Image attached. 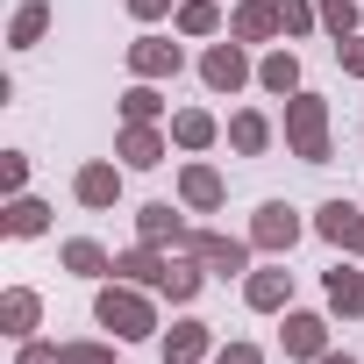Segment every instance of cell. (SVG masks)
Wrapping results in <instances>:
<instances>
[{"label": "cell", "mask_w": 364, "mask_h": 364, "mask_svg": "<svg viewBox=\"0 0 364 364\" xmlns=\"http://www.w3.org/2000/svg\"><path fill=\"white\" fill-rule=\"evenodd\" d=\"M164 264H171V257H164L157 243H136V250H122V257H114V272H122V279H143V286H157V279H164Z\"/></svg>", "instance_id": "603a6c76"}, {"label": "cell", "mask_w": 364, "mask_h": 364, "mask_svg": "<svg viewBox=\"0 0 364 364\" xmlns=\"http://www.w3.org/2000/svg\"><path fill=\"white\" fill-rule=\"evenodd\" d=\"M178 250H193L215 279H236V272H250V250H257V243H236V236H222V229H186Z\"/></svg>", "instance_id": "3957f363"}, {"label": "cell", "mask_w": 364, "mask_h": 364, "mask_svg": "<svg viewBox=\"0 0 364 364\" xmlns=\"http://www.w3.org/2000/svg\"><path fill=\"white\" fill-rule=\"evenodd\" d=\"M171 22H178V36H215L222 29V8H215V0H178Z\"/></svg>", "instance_id": "cb8c5ba5"}, {"label": "cell", "mask_w": 364, "mask_h": 364, "mask_svg": "<svg viewBox=\"0 0 364 364\" xmlns=\"http://www.w3.org/2000/svg\"><path fill=\"white\" fill-rule=\"evenodd\" d=\"M72 193H79V208H114V200H122V171H114L107 157H93V164H79Z\"/></svg>", "instance_id": "9c48e42d"}, {"label": "cell", "mask_w": 364, "mask_h": 364, "mask_svg": "<svg viewBox=\"0 0 364 364\" xmlns=\"http://www.w3.org/2000/svg\"><path fill=\"white\" fill-rule=\"evenodd\" d=\"M171 143H178V150H208V143H215V114H208V107H178V114H171Z\"/></svg>", "instance_id": "d6986e66"}, {"label": "cell", "mask_w": 364, "mask_h": 364, "mask_svg": "<svg viewBox=\"0 0 364 364\" xmlns=\"http://www.w3.org/2000/svg\"><path fill=\"white\" fill-rule=\"evenodd\" d=\"M122 114H129V122H157V114H164V93H157L150 79H136V86L122 93Z\"/></svg>", "instance_id": "484cf974"}, {"label": "cell", "mask_w": 364, "mask_h": 364, "mask_svg": "<svg viewBox=\"0 0 364 364\" xmlns=\"http://www.w3.org/2000/svg\"><path fill=\"white\" fill-rule=\"evenodd\" d=\"M314 8H321V29H328L336 43L357 36V0H314Z\"/></svg>", "instance_id": "83f0119b"}, {"label": "cell", "mask_w": 364, "mask_h": 364, "mask_svg": "<svg viewBox=\"0 0 364 364\" xmlns=\"http://www.w3.org/2000/svg\"><path fill=\"white\" fill-rule=\"evenodd\" d=\"M314 22H321V8H314V0H279V29H286V36H307Z\"/></svg>", "instance_id": "f1b7e54d"}, {"label": "cell", "mask_w": 364, "mask_h": 364, "mask_svg": "<svg viewBox=\"0 0 364 364\" xmlns=\"http://www.w3.org/2000/svg\"><path fill=\"white\" fill-rule=\"evenodd\" d=\"M250 243H257V250H272V257H286V250L300 243V215H293L286 200H264V208H257V222H250Z\"/></svg>", "instance_id": "5b68a950"}, {"label": "cell", "mask_w": 364, "mask_h": 364, "mask_svg": "<svg viewBox=\"0 0 364 364\" xmlns=\"http://www.w3.org/2000/svg\"><path fill=\"white\" fill-rule=\"evenodd\" d=\"M279 336H286V357H321L328 350V321L321 314H286Z\"/></svg>", "instance_id": "4fadbf2b"}, {"label": "cell", "mask_w": 364, "mask_h": 364, "mask_svg": "<svg viewBox=\"0 0 364 364\" xmlns=\"http://www.w3.org/2000/svg\"><path fill=\"white\" fill-rule=\"evenodd\" d=\"M200 286H208V264H200L193 250H186V257H171V264H164V279H157V293H171L178 307H186V300H193Z\"/></svg>", "instance_id": "5bb4252c"}, {"label": "cell", "mask_w": 364, "mask_h": 364, "mask_svg": "<svg viewBox=\"0 0 364 364\" xmlns=\"http://www.w3.org/2000/svg\"><path fill=\"white\" fill-rule=\"evenodd\" d=\"M215 350V336H208V321H178L171 336H164V364H200Z\"/></svg>", "instance_id": "9a60e30c"}, {"label": "cell", "mask_w": 364, "mask_h": 364, "mask_svg": "<svg viewBox=\"0 0 364 364\" xmlns=\"http://www.w3.org/2000/svg\"><path fill=\"white\" fill-rule=\"evenodd\" d=\"M222 364H264L257 343H222Z\"/></svg>", "instance_id": "d6a6232c"}, {"label": "cell", "mask_w": 364, "mask_h": 364, "mask_svg": "<svg viewBox=\"0 0 364 364\" xmlns=\"http://www.w3.org/2000/svg\"><path fill=\"white\" fill-rule=\"evenodd\" d=\"M200 79H208V93H243L257 72H250V58H243V43L229 36V43H215L208 58H200Z\"/></svg>", "instance_id": "277c9868"}, {"label": "cell", "mask_w": 364, "mask_h": 364, "mask_svg": "<svg viewBox=\"0 0 364 364\" xmlns=\"http://www.w3.org/2000/svg\"><path fill=\"white\" fill-rule=\"evenodd\" d=\"M58 364H114L107 343H58Z\"/></svg>", "instance_id": "f546056e"}, {"label": "cell", "mask_w": 364, "mask_h": 364, "mask_svg": "<svg viewBox=\"0 0 364 364\" xmlns=\"http://www.w3.org/2000/svg\"><path fill=\"white\" fill-rule=\"evenodd\" d=\"M328 307H336V314H364V272L336 264V272H328Z\"/></svg>", "instance_id": "d4e9b609"}, {"label": "cell", "mask_w": 364, "mask_h": 364, "mask_svg": "<svg viewBox=\"0 0 364 364\" xmlns=\"http://www.w3.org/2000/svg\"><path fill=\"white\" fill-rule=\"evenodd\" d=\"M136 229H143V243H186V222L171 215V200H150L136 215Z\"/></svg>", "instance_id": "44dd1931"}, {"label": "cell", "mask_w": 364, "mask_h": 364, "mask_svg": "<svg viewBox=\"0 0 364 364\" xmlns=\"http://www.w3.org/2000/svg\"><path fill=\"white\" fill-rule=\"evenodd\" d=\"M178 200H186L193 215H215L222 208V171L215 164H186V171H178Z\"/></svg>", "instance_id": "8fae6325"}, {"label": "cell", "mask_w": 364, "mask_h": 364, "mask_svg": "<svg viewBox=\"0 0 364 364\" xmlns=\"http://www.w3.org/2000/svg\"><path fill=\"white\" fill-rule=\"evenodd\" d=\"M15 364H58V350H50V343H22V357H15Z\"/></svg>", "instance_id": "e575fe53"}, {"label": "cell", "mask_w": 364, "mask_h": 364, "mask_svg": "<svg viewBox=\"0 0 364 364\" xmlns=\"http://www.w3.org/2000/svg\"><path fill=\"white\" fill-rule=\"evenodd\" d=\"M36 314H43V300H36L29 286H15L8 300H0V328H8V336H22V343H29V328H36Z\"/></svg>", "instance_id": "ffe728a7"}, {"label": "cell", "mask_w": 364, "mask_h": 364, "mask_svg": "<svg viewBox=\"0 0 364 364\" xmlns=\"http://www.w3.org/2000/svg\"><path fill=\"white\" fill-rule=\"evenodd\" d=\"M43 229H50V208H43V200H29V193H22V200H15V208H8V236H43Z\"/></svg>", "instance_id": "4316f807"}, {"label": "cell", "mask_w": 364, "mask_h": 364, "mask_svg": "<svg viewBox=\"0 0 364 364\" xmlns=\"http://www.w3.org/2000/svg\"><path fill=\"white\" fill-rule=\"evenodd\" d=\"M314 364H357V357H350V350H321Z\"/></svg>", "instance_id": "d590c367"}, {"label": "cell", "mask_w": 364, "mask_h": 364, "mask_svg": "<svg viewBox=\"0 0 364 364\" xmlns=\"http://www.w3.org/2000/svg\"><path fill=\"white\" fill-rule=\"evenodd\" d=\"M229 36H236V43H272V36H286V29H279V0H236Z\"/></svg>", "instance_id": "ba28073f"}, {"label": "cell", "mask_w": 364, "mask_h": 364, "mask_svg": "<svg viewBox=\"0 0 364 364\" xmlns=\"http://www.w3.org/2000/svg\"><path fill=\"white\" fill-rule=\"evenodd\" d=\"M286 143H293L300 164H328V100L293 93L286 100Z\"/></svg>", "instance_id": "6da1fadb"}, {"label": "cell", "mask_w": 364, "mask_h": 364, "mask_svg": "<svg viewBox=\"0 0 364 364\" xmlns=\"http://www.w3.org/2000/svg\"><path fill=\"white\" fill-rule=\"evenodd\" d=\"M314 236L336 243V250H350V257H364V215H357L350 200H328V208L314 215Z\"/></svg>", "instance_id": "8992f818"}, {"label": "cell", "mask_w": 364, "mask_h": 364, "mask_svg": "<svg viewBox=\"0 0 364 364\" xmlns=\"http://www.w3.org/2000/svg\"><path fill=\"white\" fill-rule=\"evenodd\" d=\"M22 178H29V157H22V150H8V164H0V186L22 193Z\"/></svg>", "instance_id": "4dcf8cb0"}, {"label": "cell", "mask_w": 364, "mask_h": 364, "mask_svg": "<svg viewBox=\"0 0 364 364\" xmlns=\"http://www.w3.org/2000/svg\"><path fill=\"white\" fill-rule=\"evenodd\" d=\"M178 65H186V58H178L171 36H136L129 43V72L136 79H178Z\"/></svg>", "instance_id": "52a82bcc"}, {"label": "cell", "mask_w": 364, "mask_h": 364, "mask_svg": "<svg viewBox=\"0 0 364 364\" xmlns=\"http://www.w3.org/2000/svg\"><path fill=\"white\" fill-rule=\"evenodd\" d=\"M336 58H343V72H357V79H364V36H350V43H336Z\"/></svg>", "instance_id": "1f68e13d"}, {"label": "cell", "mask_w": 364, "mask_h": 364, "mask_svg": "<svg viewBox=\"0 0 364 364\" xmlns=\"http://www.w3.org/2000/svg\"><path fill=\"white\" fill-rule=\"evenodd\" d=\"M229 143H236L243 157H264V150H272V122H264L257 107H243V114H229Z\"/></svg>", "instance_id": "e0dca14e"}, {"label": "cell", "mask_w": 364, "mask_h": 364, "mask_svg": "<svg viewBox=\"0 0 364 364\" xmlns=\"http://www.w3.org/2000/svg\"><path fill=\"white\" fill-rule=\"evenodd\" d=\"M93 321H100V328H114L122 343H143V336H157V307H150L143 293H129V286H100V300H93Z\"/></svg>", "instance_id": "7a4b0ae2"}, {"label": "cell", "mask_w": 364, "mask_h": 364, "mask_svg": "<svg viewBox=\"0 0 364 364\" xmlns=\"http://www.w3.org/2000/svg\"><path fill=\"white\" fill-rule=\"evenodd\" d=\"M257 86H264V93H286V100H293V93H300V58H293V50H272V58L257 65Z\"/></svg>", "instance_id": "7402d4cb"}, {"label": "cell", "mask_w": 364, "mask_h": 364, "mask_svg": "<svg viewBox=\"0 0 364 364\" xmlns=\"http://www.w3.org/2000/svg\"><path fill=\"white\" fill-rule=\"evenodd\" d=\"M58 257H65V272H79V279H107V272H114V257H107L93 236H72Z\"/></svg>", "instance_id": "ac0fdd59"}, {"label": "cell", "mask_w": 364, "mask_h": 364, "mask_svg": "<svg viewBox=\"0 0 364 364\" xmlns=\"http://www.w3.org/2000/svg\"><path fill=\"white\" fill-rule=\"evenodd\" d=\"M129 15L136 22H157V15H171V0H129Z\"/></svg>", "instance_id": "836d02e7"}, {"label": "cell", "mask_w": 364, "mask_h": 364, "mask_svg": "<svg viewBox=\"0 0 364 364\" xmlns=\"http://www.w3.org/2000/svg\"><path fill=\"white\" fill-rule=\"evenodd\" d=\"M114 150H122V164H136V171H150V164H164V136H157L150 122H129Z\"/></svg>", "instance_id": "7c38bea8"}, {"label": "cell", "mask_w": 364, "mask_h": 364, "mask_svg": "<svg viewBox=\"0 0 364 364\" xmlns=\"http://www.w3.org/2000/svg\"><path fill=\"white\" fill-rule=\"evenodd\" d=\"M243 300H250L257 314H279V307L293 300V272H286V264H264V272H250V279H243Z\"/></svg>", "instance_id": "30bf717a"}, {"label": "cell", "mask_w": 364, "mask_h": 364, "mask_svg": "<svg viewBox=\"0 0 364 364\" xmlns=\"http://www.w3.org/2000/svg\"><path fill=\"white\" fill-rule=\"evenodd\" d=\"M43 29H50V0H22L15 22H8V43H15V50H36Z\"/></svg>", "instance_id": "2e32d148"}]
</instances>
